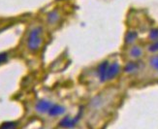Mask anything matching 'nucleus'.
Returning a JSON list of instances; mask_svg holds the SVG:
<instances>
[{"label":"nucleus","mask_w":158,"mask_h":129,"mask_svg":"<svg viewBox=\"0 0 158 129\" xmlns=\"http://www.w3.org/2000/svg\"><path fill=\"white\" fill-rule=\"evenodd\" d=\"M80 114L77 115L75 119H70L69 117H66L64 119H62L59 122V126L62 128H73L76 126V124L78 123V121L80 120Z\"/></svg>","instance_id":"f257e3e1"},{"label":"nucleus","mask_w":158,"mask_h":129,"mask_svg":"<svg viewBox=\"0 0 158 129\" xmlns=\"http://www.w3.org/2000/svg\"><path fill=\"white\" fill-rule=\"evenodd\" d=\"M108 68H109V63L108 61H104L103 63L100 64L98 68V75L101 81H104L107 79V72H108Z\"/></svg>","instance_id":"f03ea898"},{"label":"nucleus","mask_w":158,"mask_h":129,"mask_svg":"<svg viewBox=\"0 0 158 129\" xmlns=\"http://www.w3.org/2000/svg\"><path fill=\"white\" fill-rule=\"evenodd\" d=\"M119 72V65L118 63H114L111 66H109L108 68V72H107V79L111 80L114 79L116 75Z\"/></svg>","instance_id":"7ed1b4c3"},{"label":"nucleus","mask_w":158,"mask_h":129,"mask_svg":"<svg viewBox=\"0 0 158 129\" xmlns=\"http://www.w3.org/2000/svg\"><path fill=\"white\" fill-rule=\"evenodd\" d=\"M51 107H52V104L50 103V102L41 100L39 103L36 105V110L38 112H40V113H46V112L50 111Z\"/></svg>","instance_id":"20e7f679"},{"label":"nucleus","mask_w":158,"mask_h":129,"mask_svg":"<svg viewBox=\"0 0 158 129\" xmlns=\"http://www.w3.org/2000/svg\"><path fill=\"white\" fill-rule=\"evenodd\" d=\"M65 112V108L62 106H59V105H54L52 106L50 111H49V114L52 115V117H56V115H60L62 114Z\"/></svg>","instance_id":"39448f33"},{"label":"nucleus","mask_w":158,"mask_h":129,"mask_svg":"<svg viewBox=\"0 0 158 129\" xmlns=\"http://www.w3.org/2000/svg\"><path fill=\"white\" fill-rule=\"evenodd\" d=\"M18 124L14 121H6L0 125V129H17Z\"/></svg>","instance_id":"423d86ee"},{"label":"nucleus","mask_w":158,"mask_h":129,"mask_svg":"<svg viewBox=\"0 0 158 129\" xmlns=\"http://www.w3.org/2000/svg\"><path fill=\"white\" fill-rule=\"evenodd\" d=\"M141 54H142V51L138 47H134L133 49L131 50V56H134V57H138V56H141Z\"/></svg>","instance_id":"0eeeda50"},{"label":"nucleus","mask_w":158,"mask_h":129,"mask_svg":"<svg viewBox=\"0 0 158 129\" xmlns=\"http://www.w3.org/2000/svg\"><path fill=\"white\" fill-rule=\"evenodd\" d=\"M150 64H152V66L154 68L155 70L158 71V56H153L152 59H150Z\"/></svg>","instance_id":"6e6552de"},{"label":"nucleus","mask_w":158,"mask_h":129,"mask_svg":"<svg viewBox=\"0 0 158 129\" xmlns=\"http://www.w3.org/2000/svg\"><path fill=\"white\" fill-rule=\"evenodd\" d=\"M6 60V54H0V63Z\"/></svg>","instance_id":"1a4fd4ad"}]
</instances>
